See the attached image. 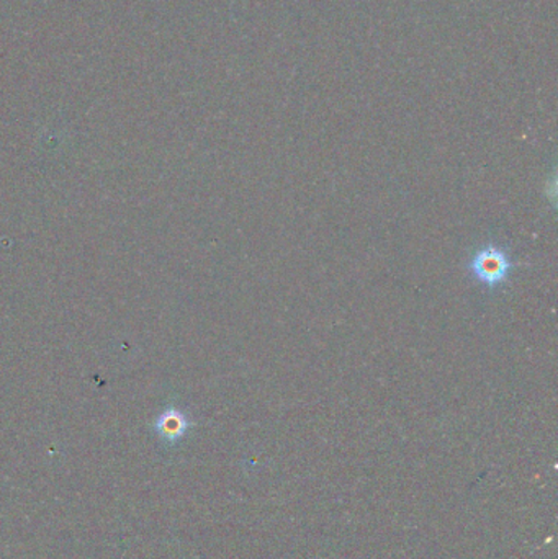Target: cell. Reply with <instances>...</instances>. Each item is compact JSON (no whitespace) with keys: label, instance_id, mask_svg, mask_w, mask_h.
Masks as SVG:
<instances>
[{"label":"cell","instance_id":"7a4b0ae2","mask_svg":"<svg viewBox=\"0 0 558 559\" xmlns=\"http://www.w3.org/2000/svg\"><path fill=\"white\" fill-rule=\"evenodd\" d=\"M192 426L193 423L190 420L189 414H186L183 411L177 409V407L174 406L167 407L166 411H163L156 420L157 433L170 443L182 439Z\"/></svg>","mask_w":558,"mask_h":559},{"label":"cell","instance_id":"6da1fadb","mask_svg":"<svg viewBox=\"0 0 558 559\" xmlns=\"http://www.w3.org/2000/svg\"><path fill=\"white\" fill-rule=\"evenodd\" d=\"M517 271V262L511 258L510 248L498 241H487L478 246L467 261L468 277L487 292L504 288Z\"/></svg>","mask_w":558,"mask_h":559}]
</instances>
